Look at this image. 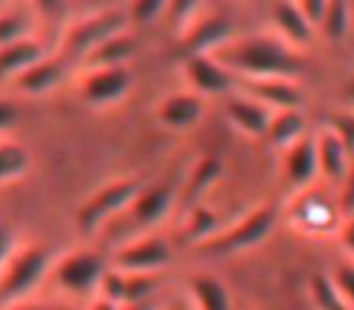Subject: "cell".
I'll return each instance as SVG.
<instances>
[{"label":"cell","instance_id":"1","mask_svg":"<svg viewBox=\"0 0 354 310\" xmlns=\"http://www.w3.org/2000/svg\"><path fill=\"white\" fill-rule=\"evenodd\" d=\"M231 73L243 80L286 78L294 80L304 70V59L284 39L274 37H245L233 39L214 54Z\"/></svg>","mask_w":354,"mask_h":310},{"label":"cell","instance_id":"2","mask_svg":"<svg viewBox=\"0 0 354 310\" xmlns=\"http://www.w3.org/2000/svg\"><path fill=\"white\" fill-rule=\"evenodd\" d=\"M56 260L59 252L46 242L17 247V252L0 271V305L8 308L30 300V296L46 281V276H51Z\"/></svg>","mask_w":354,"mask_h":310},{"label":"cell","instance_id":"3","mask_svg":"<svg viewBox=\"0 0 354 310\" xmlns=\"http://www.w3.org/2000/svg\"><path fill=\"white\" fill-rule=\"evenodd\" d=\"M277 218H279V209L274 204H262V206L248 211L238 223L221 228L212 240L204 242L197 250L214 257H233L252 250V247H260L274 231Z\"/></svg>","mask_w":354,"mask_h":310},{"label":"cell","instance_id":"4","mask_svg":"<svg viewBox=\"0 0 354 310\" xmlns=\"http://www.w3.org/2000/svg\"><path fill=\"white\" fill-rule=\"evenodd\" d=\"M143 189V182L136 177H119L95 189L75 211V228L85 238L95 235L100 228L107 226L119 213H127L131 202Z\"/></svg>","mask_w":354,"mask_h":310},{"label":"cell","instance_id":"5","mask_svg":"<svg viewBox=\"0 0 354 310\" xmlns=\"http://www.w3.org/2000/svg\"><path fill=\"white\" fill-rule=\"evenodd\" d=\"M112 269V257L100 250H71L61 255L51 271L59 289L71 296H85L100 289V281Z\"/></svg>","mask_w":354,"mask_h":310},{"label":"cell","instance_id":"6","mask_svg":"<svg viewBox=\"0 0 354 310\" xmlns=\"http://www.w3.org/2000/svg\"><path fill=\"white\" fill-rule=\"evenodd\" d=\"M129 15L122 10H104L97 15L83 17L80 22H75L64 37V44H61V59L68 64V61H80L88 59L95 49L104 44L112 37L127 32Z\"/></svg>","mask_w":354,"mask_h":310},{"label":"cell","instance_id":"7","mask_svg":"<svg viewBox=\"0 0 354 310\" xmlns=\"http://www.w3.org/2000/svg\"><path fill=\"white\" fill-rule=\"evenodd\" d=\"M172 262V245L158 233H143L114 250L112 267L127 274H162Z\"/></svg>","mask_w":354,"mask_h":310},{"label":"cell","instance_id":"8","mask_svg":"<svg viewBox=\"0 0 354 310\" xmlns=\"http://www.w3.org/2000/svg\"><path fill=\"white\" fill-rule=\"evenodd\" d=\"M233 39H236V25L226 15L197 17L185 32L180 51H183L185 59H189V56H214L221 46H226Z\"/></svg>","mask_w":354,"mask_h":310},{"label":"cell","instance_id":"9","mask_svg":"<svg viewBox=\"0 0 354 310\" xmlns=\"http://www.w3.org/2000/svg\"><path fill=\"white\" fill-rule=\"evenodd\" d=\"M133 85L131 70L127 66L117 68H95L88 70L80 83V97L90 107H109L129 95Z\"/></svg>","mask_w":354,"mask_h":310},{"label":"cell","instance_id":"10","mask_svg":"<svg viewBox=\"0 0 354 310\" xmlns=\"http://www.w3.org/2000/svg\"><path fill=\"white\" fill-rule=\"evenodd\" d=\"M185 78L197 95H233L238 88V75L231 73L214 56H189L185 59Z\"/></svg>","mask_w":354,"mask_h":310},{"label":"cell","instance_id":"11","mask_svg":"<svg viewBox=\"0 0 354 310\" xmlns=\"http://www.w3.org/2000/svg\"><path fill=\"white\" fill-rule=\"evenodd\" d=\"M177 204V194L170 184H156V187H143L138 197L127 209L131 223L138 231L151 233L156 226H160Z\"/></svg>","mask_w":354,"mask_h":310},{"label":"cell","instance_id":"12","mask_svg":"<svg viewBox=\"0 0 354 310\" xmlns=\"http://www.w3.org/2000/svg\"><path fill=\"white\" fill-rule=\"evenodd\" d=\"M284 177L289 187L308 189L320 177L318 168V146H315V133H306L301 141L284 151Z\"/></svg>","mask_w":354,"mask_h":310},{"label":"cell","instance_id":"13","mask_svg":"<svg viewBox=\"0 0 354 310\" xmlns=\"http://www.w3.org/2000/svg\"><path fill=\"white\" fill-rule=\"evenodd\" d=\"M339 218L342 216L337 211V202H328L320 192H304L291 211V221L296 223V228L310 235L330 233L333 228H337Z\"/></svg>","mask_w":354,"mask_h":310},{"label":"cell","instance_id":"14","mask_svg":"<svg viewBox=\"0 0 354 310\" xmlns=\"http://www.w3.org/2000/svg\"><path fill=\"white\" fill-rule=\"evenodd\" d=\"M248 97L257 99L272 112H284V109H301L306 102L304 90L286 78H265V80H241Z\"/></svg>","mask_w":354,"mask_h":310},{"label":"cell","instance_id":"15","mask_svg":"<svg viewBox=\"0 0 354 310\" xmlns=\"http://www.w3.org/2000/svg\"><path fill=\"white\" fill-rule=\"evenodd\" d=\"M226 117L243 136L248 138H265L267 131H270L272 124V112L270 107H265L257 99L248 97L245 93L243 95H228L226 99Z\"/></svg>","mask_w":354,"mask_h":310},{"label":"cell","instance_id":"16","mask_svg":"<svg viewBox=\"0 0 354 310\" xmlns=\"http://www.w3.org/2000/svg\"><path fill=\"white\" fill-rule=\"evenodd\" d=\"M207 112L204 97L197 93H172L165 99H160V104L156 107V119L165 128L172 131H185L192 128L194 124H199Z\"/></svg>","mask_w":354,"mask_h":310},{"label":"cell","instance_id":"17","mask_svg":"<svg viewBox=\"0 0 354 310\" xmlns=\"http://www.w3.org/2000/svg\"><path fill=\"white\" fill-rule=\"evenodd\" d=\"M315 146H318V168H320V177L328 184L339 187L342 180L347 177L349 165H352V155L344 148V143L339 141V136L330 128L315 133Z\"/></svg>","mask_w":354,"mask_h":310},{"label":"cell","instance_id":"18","mask_svg":"<svg viewBox=\"0 0 354 310\" xmlns=\"http://www.w3.org/2000/svg\"><path fill=\"white\" fill-rule=\"evenodd\" d=\"M272 20L291 49H304L313 39V25L296 6V0H277L272 6Z\"/></svg>","mask_w":354,"mask_h":310},{"label":"cell","instance_id":"19","mask_svg":"<svg viewBox=\"0 0 354 310\" xmlns=\"http://www.w3.org/2000/svg\"><path fill=\"white\" fill-rule=\"evenodd\" d=\"M187 296L194 310H233V293L226 281L214 274H194L187 281Z\"/></svg>","mask_w":354,"mask_h":310},{"label":"cell","instance_id":"20","mask_svg":"<svg viewBox=\"0 0 354 310\" xmlns=\"http://www.w3.org/2000/svg\"><path fill=\"white\" fill-rule=\"evenodd\" d=\"M66 78V61L61 59H41L35 66L15 78V88L25 95H44L54 90Z\"/></svg>","mask_w":354,"mask_h":310},{"label":"cell","instance_id":"21","mask_svg":"<svg viewBox=\"0 0 354 310\" xmlns=\"http://www.w3.org/2000/svg\"><path fill=\"white\" fill-rule=\"evenodd\" d=\"M223 177V160L214 158V155H207L202 158L197 165L192 168L187 177V184L183 189V206L185 211L194 209L197 204H202V197Z\"/></svg>","mask_w":354,"mask_h":310},{"label":"cell","instance_id":"22","mask_svg":"<svg viewBox=\"0 0 354 310\" xmlns=\"http://www.w3.org/2000/svg\"><path fill=\"white\" fill-rule=\"evenodd\" d=\"M221 228L223 226H221L218 211H214V209L207 206V204H197V206L187 211V218H185V223H183L180 238H183L185 245L202 247L204 242L212 240Z\"/></svg>","mask_w":354,"mask_h":310},{"label":"cell","instance_id":"23","mask_svg":"<svg viewBox=\"0 0 354 310\" xmlns=\"http://www.w3.org/2000/svg\"><path fill=\"white\" fill-rule=\"evenodd\" d=\"M44 59V46L37 39H22L15 41L10 46L0 49V80L6 78H17L20 73H25L30 66H35L37 61Z\"/></svg>","mask_w":354,"mask_h":310},{"label":"cell","instance_id":"24","mask_svg":"<svg viewBox=\"0 0 354 310\" xmlns=\"http://www.w3.org/2000/svg\"><path fill=\"white\" fill-rule=\"evenodd\" d=\"M136 51H138V44L133 41V37L129 35V32H122V35L104 41L100 49H95L93 54L85 59V66H88V70L117 68V66H127L129 61L136 56Z\"/></svg>","mask_w":354,"mask_h":310},{"label":"cell","instance_id":"25","mask_svg":"<svg viewBox=\"0 0 354 310\" xmlns=\"http://www.w3.org/2000/svg\"><path fill=\"white\" fill-rule=\"evenodd\" d=\"M308 133V122H306V114L301 109H284V112H274L270 124V131H267V141L274 148L286 151L289 146H294L296 141Z\"/></svg>","mask_w":354,"mask_h":310},{"label":"cell","instance_id":"26","mask_svg":"<svg viewBox=\"0 0 354 310\" xmlns=\"http://www.w3.org/2000/svg\"><path fill=\"white\" fill-rule=\"evenodd\" d=\"M32 168V153L25 143L0 138V184L25 177Z\"/></svg>","mask_w":354,"mask_h":310},{"label":"cell","instance_id":"27","mask_svg":"<svg viewBox=\"0 0 354 310\" xmlns=\"http://www.w3.org/2000/svg\"><path fill=\"white\" fill-rule=\"evenodd\" d=\"M308 296L315 310H352L325 271H318L308 279Z\"/></svg>","mask_w":354,"mask_h":310},{"label":"cell","instance_id":"28","mask_svg":"<svg viewBox=\"0 0 354 310\" xmlns=\"http://www.w3.org/2000/svg\"><path fill=\"white\" fill-rule=\"evenodd\" d=\"M352 25V0H328L323 17V32L330 41H339L347 37Z\"/></svg>","mask_w":354,"mask_h":310},{"label":"cell","instance_id":"29","mask_svg":"<svg viewBox=\"0 0 354 310\" xmlns=\"http://www.w3.org/2000/svg\"><path fill=\"white\" fill-rule=\"evenodd\" d=\"M160 274H127L124 271V305L151 303V296L160 289Z\"/></svg>","mask_w":354,"mask_h":310},{"label":"cell","instance_id":"30","mask_svg":"<svg viewBox=\"0 0 354 310\" xmlns=\"http://www.w3.org/2000/svg\"><path fill=\"white\" fill-rule=\"evenodd\" d=\"M32 20L22 10H0V49L15 41L30 39Z\"/></svg>","mask_w":354,"mask_h":310},{"label":"cell","instance_id":"31","mask_svg":"<svg viewBox=\"0 0 354 310\" xmlns=\"http://www.w3.org/2000/svg\"><path fill=\"white\" fill-rule=\"evenodd\" d=\"M330 279H333L335 289L339 291L347 305L354 310V260H342L330 269Z\"/></svg>","mask_w":354,"mask_h":310},{"label":"cell","instance_id":"32","mask_svg":"<svg viewBox=\"0 0 354 310\" xmlns=\"http://www.w3.org/2000/svg\"><path fill=\"white\" fill-rule=\"evenodd\" d=\"M199 8H202V0H170L167 3L165 20L172 27H189L197 20Z\"/></svg>","mask_w":354,"mask_h":310},{"label":"cell","instance_id":"33","mask_svg":"<svg viewBox=\"0 0 354 310\" xmlns=\"http://www.w3.org/2000/svg\"><path fill=\"white\" fill-rule=\"evenodd\" d=\"M170 0H131L129 17L138 25H153L158 17H165Z\"/></svg>","mask_w":354,"mask_h":310},{"label":"cell","instance_id":"34","mask_svg":"<svg viewBox=\"0 0 354 310\" xmlns=\"http://www.w3.org/2000/svg\"><path fill=\"white\" fill-rule=\"evenodd\" d=\"M325 124L330 131L337 133L339 141L344 143V148L354 158V112H333L325 117Z\"/></svg>","mask_w":354,"mask_h":310},{"label":"cell","instance_id":"35","mask_svg":"<svg viewBox=\"0 0 354 310\" xmlns=\"http://www.w3.org/2000/svg\"><path fill=\"white\" fill-rule=\"evenodd\" d=\"M337 211L342 216V221L347 218H354V160L349 165L347 177L339 184V194H337Z\"/></svg>","mask_w":354,"mask_h":310},{"label":"cell","instance_id":"36","mask_svg":"<svg viewBox=\"0 0 354 310\" xmlns=\"http://www.w3.org/2000/svg\"><path fill=\"white\" fill-rule=\"evenodd\" d=\"M17 235L15 231H12L10 223L0 221V271H3V267L10 262V257L17 252Z\"/></svg>","mask_w":354,"mask_h":310},{"label":"cell","instance_id":"37","mask_svg":"<svg viewBox=\"0 0 354 310\" xmlns=\"http://www.w3.org/2000/svg\"><path fill=\"white\" fill-rule=\"evenodd\" d=\"M296 6L301 8L308 22L313 27L323 25V17H325V6H328V0H296Z\"/></svg>","mask_w":354,"mask_h":310},{"label":"cell","instance_id":"38","mask_svg":"<svg viewBox=\"0 0 354 310\" xmlns=\"http://www.w3.org/2000/svg\"><path fill=\"white\" fill-rule=\"evenodd\" d=\"M20 119V112H17L15 102L10 99H0V133H8Z\"/></svg>","mask_w":354,"mask_h":310},{"label":"cell","instance_id":"39","mask_svg":"<svg viewBox=\"0 0 354 310\" xmlns=\"http://www.w3.org/2000/svg\"><path fill=\"white\" fill-rule=\"evenodd\" d=\"M337 235H339V245H342L344 250L349 252V257L354 260V218H347V221H342Z\"/></svg>","mask_w":354,"mask_h":310},{"label":"cell","instance_id":"40","mask_svg":"<svg viewBox=\"0 0 354 310\" xmlns=\"http://www.w3.org/2000/svg\"><path fill=\"white\" fill-rule=\"evenodd\" d=\"M35 6L39 8L44 15H59L64 10L66 0H35Z\"/></svg>","mask_w":354,"mask_h":310},{"label":"cell","instance_id":"41","mask_svg":"<svg viewBox=\"0 0 354 310\" xmlns=\"http://www.w3.org/2000/svg\"><path fill=\"white\" fill-rule=\"evenodd\" d=\"M124 305H117V303H112V300H107V298H102V296H97V298L90 303V308L88 310H122Z\"/></svg>","mask_w":354,"mask_h":310},{"label":"cell","instance_id":"42","mask_svg":"<svg viewBox=\"0 0 354 310\" xmlns=\"http://www.w3.org/2000/svg\"><path fill=\"white\" fill-rule=\"evenodd\" d=\"M6 310H51V308L49 305H41V303H32V300H22V303L8 305Z\"/></svg>","mask_w":354,"mask_h":310},{"label":"cell","instance_id":"43","mask_svg":"<svg viewBox=\"0 0 354 310\" xmlns=\"http://www.w3.org/2000/svg\"><path fill=\"white\" fill-rule=\"evenodd\" d=\"M347 93H349V95H352V97H354V80H352V83L347 85Z\"/></svg>","mask_w":354,"mask_h":310},{"label":"cell","instance_id":"44","mask_svg":"<svg viewBox=\"0 0 354 310\" xmlns=\"http://www.w3.org/2000/svg\"><path fill=\"white\" fill-rule=\"evenodd\" d=\"M3 3H6V0H0V6H3Z\"/></svg>","mask_w":354,"mask_h":310},{"label":"cell","instance_id":"45","mask_svg":"<svg viewBox=\"0 0 354 310\" xmlns=\"http://www.w3.org/2000/svg\"><path fill=\"white\" fill-rule=\"evenodd\" d=\"M0 10H3V8H0Z\"/></svg>","mask_w":354,"mask_h":310}]
</instances>
